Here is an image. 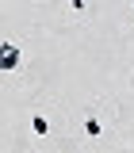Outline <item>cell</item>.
Returning <instances> with one entry per match:
<instances>
[{
  "label": "cell",
  "instance_id": "cell-1",
  "mask_svg": "<svg viewBox=\"0 0 134 153\" xmlns=\"http://www.w3.org/2000/svg\"><path fill=\"white\" fill-rule=\"evenodd\" d=\"M0 69H4V73L19 69V46L16 42H0Z\"/></svg>",
  "mask_w": 134,
  "mask_h": 153
},
{
  "label": "cell",
  "instance_id": "cell-2",
  "mask_svg": "<svg viewBox=\"0 0 134 153\" xmlns=\"http://www.w3.org/2000/svg\"><path fill=\"white\" fill-rule=\"evenodd\" d=\"M31 130H35L38 138H46V134H50V123H46L42 115H31Z\"/></svg>",
  "mask_w": 134,
  "mask_h": 153
},
{
  "label": "cell",
  "instance_id": "cell-3",
  "mask_svg": "<svg viewBox=\"0 0 134 153\" xmlns=\"http://www.w3.org/2000/svg\"><path fill=\"white\" fill-rule=\"evenodd\" d=\"M84 134H88V138H100V134H103V126H100V119H96V115L84 119Z\"/></svg>",
  "mask_w": 134,
  "mask_h": 153
}]
</instances>
